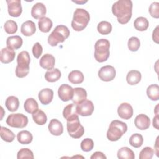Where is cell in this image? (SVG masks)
I'll return each mask as SVG.
<instances>
[{
  "mask_svg": "<svg viewBox=\"0 0 159 159\" xmlns=\"http://www.w3.org/2000/svg\"><path fill=\"white\" fill-rule=\"evenodd\" d=\"M17 65L16 68V75L18 78L26 76L29 72V65L30 58L29 53L27 51H22L17 57Z\"/></svg>",
  "mask_w": 159,
  "mask_h": 159,
  "instance_id": "obj_4",
  "label": "cell"
},
{
  "mask_svg": "<svg viewBox=\"0 0 159 159\" xmlns=\"http://www.w3.org/2000/svg\"><path fill=\"white\" fill-rule=\"evenodd\" d=\"M127 45L130 51L136 52L139 50L140 46V40L136 37H132L129 39Z\"/></svg>",
  "mask_w": 159,
  "mask_h": 159,
  "instance_id": "obj_39",
  "label": "cell"
},
{
  "mask_svg": "<svg viewBox=\"0 0 159 159\" xmlns=\"http://www.w3.org/2000/svg\"><path fill=\"white\" fill-rule=\"evenodd\" d=\"M15 55L14 50L7 47L1 49L0 52V60L2 63L7 64L14 60Z\"/></svg>",
  "mask_w": 159,
  "mask_h": 159,
  "instance_id": "obj_15",
  "label": "cell"
},
{
  "mask_svg": "<svg viewBox=\"0 0 159 159\" xmlns=\"http://www.w3.org/2000/svg\"><path fill=\"white\" fill-rule=\"evenodd\" d=\"M48 129L51 134L55 136L61 135L63 132V127L61 122L56 119H53L50 121Z\"/></svg>",
  "mask_w": 159,
  "mask_h": 159,
  "instance_id": "obj_16",
  "label": "cell"
},
{
  "mask_svg": "<svg viewBox=\"0 0 159 159\" xmlns=\"http://www.w3.org/2000/svg\"><path fill=\"white\" fill-rule=\"evenodd\" d=\"M6 124L12 127L24 128L28 124V118L22 114H11L7 117Z\"/></svg>",
  "mask_w": 159,
  "mask_h": 159,
  "instance_id": "obj_8",
  "label": "cell"
},
{
  "mask_svg": "<svg viewBox=\"0 0 159 159\" xmlns=\"http://www.w3.org/2000/svg\"><path fill=\"white\" fill-rule=\"evenodd\" d=\"M127 124L118 120H112L109 127L107 132V138L110 141H117L127 132Z\"/></svg>",
  "mask_w": 159,
  "mask_h": 159,
  "instance_id": "obj_3",
  "label": "cell"
},
{
  "mask_svg": "<svg viewBox=\"0 0 159 159\" xmlns=\"http://www.w3.org/2000/svg\"><path fill=\"white\" fill-rule=\"evenodd\" d=\"M46 12L47 10L45 6L42 2H37L32 7L31 15L34 19H40L44 17L46 14Z\"/></svg>",
  "mask_w": 159,
  "mask_h": 159,
  "instance_id": "obj_18",
  "label": "cell"
},
{
  "mask_svg": "<svg viewBox=\"0 0 159 159\" xmlns=\"http://www.w3.org/2000/svg\"><path fill=\"white\" fill-rule=\"evenodd\" d=\"M142 75L139 71L132 70L128 72L126 76V80L129 84L135 85L140 81Z\"/></svg>",
  "mask_w": 159,
  "mask_h": 159,
  "instance_id": "obj_24",
  "label": "cell"
},
{
  "mask_svg": "<svg viewBox=\"0 0 159 159\" xmlns=\"http://www.w3.org/2000/svg\"><path fill=\"white\" fill-rule=\"evenodd\" d=\"M24 106L25 111L29 114H33L34 112L39 109V105L37 102L32 98H28L25 101Z\"/></svg>",
  "mask_w": 159,
  "mask_h": 159,
  "instance_id": "obj_31",
  "label": "cell"
},
{
  "mask_svg": "<svg viewBox=\"0 0 159 159\" xmlns=\"http://www.w3.org/2000/svg\"><path fill=\"white\" fill-rule=\"evenodd\" d=\"M91 159H106V157L101 152H96L91 157Z\"/></svg>",
  "mask_w": 159,
  "mask_h": 159,
  "instance_id": "obj_45",
  "label": "cell"
},
{
  "mask_svg": "<svg viewBox=\"0 0 159 159\" xmlns=\"http://www.w3.org/2000/svg\"><path fill=\"white\" fill-rule=\"evenodd\" d=\"M40 65L42 68L46 70H52L53 68L55 63V57L49 53H46L43 55L39 61Z\"/></svg>",
  "mask_w": 159,
  "mask_h": 159,
  "instance_id": "obj_19",
  "label": "cell"
},
{
  "mask_svg": "<svg viewBox=\"0 0 159 159\" xmlns=\"http://www.w3.org/2000/svg\"><path fill=\"white\" fill-rule=\"evenodd\" d=\"M94 109V104L90 100L85 99L76 106V111L78 114L81 116H91Z\"/></svg>",
  "mask_w": 159,
  "mask_h": 159,
  "instance_id": "obj_9",
  "label": "cell"
},
{
  "mask_svg": "<svg viewBox=\"0 0 159 159\" xmlns=\"http://www.w3.org/2000/svg\"><path fill=\"white\" fill-rule=\"evenodd\" d=\"M117 157L119 159H134L135 158L134 152L129 147H124L120 148L117 152Z\"/></svg>",
  "mask_w": 159,
  "mask_h": 159,
  "instance_id": "obj_34",
  "label": "cell"
},
{
  "mask_svg": "<svg viewBox=\"0 0 159 159\" xmlns=\"http://www.w3.org/2000/svg\"><path fill=\"white\" fill-rule=\"evenodd\" d=\"M38 25L40 30L42 32H48L53 26V22L52 20L47 17H42L39 19L38 22Z\"/></svg>",
  "mask_w": 159,
  "mask_h": 159,
  "instance_id": "obj_26",
  "label": "cell"
},
{
  "mask_svg": "<svg viewBox=\"0 0 159 159\" xmlns=\"http://www.w3.org/2000/svg\"><path fill=\"white\" fill-rule=\"evenodd\" d=\"M134 25L136 30L139 31H144L148 29L149 22L147 18L144 17H139L134 20Z\"/></svg>",
  "mask_w": 159,
  "mask_h": 159,
  "instance_id": "obj_32",
  "label": "cell"
},
{
  "mask_svg": "<svg viewBox=\"0 0 159 159\" xmlns=\"http://www.w3.org/2000/svg\"><path fill=\"white\" fill-rule=\"evenodd\" d=\"M32 119L38 125H44L47 120V117L45 113L40 110L38 109L32 114Z\"/></svg>",
  "mask_w": 159,
  "mask_h": 159,
  "instance_id": "obj_33",
  "label": "cell"
},
{
  "mask_svg": "<svg viewBox=\"0 0 159 159\" xmlns=\"http://www.w3.org/2000/svg\"><path fill=\"white\" fill-rule=\"evenodd\" d=\"M67 131L74 139H79L83 135L84 129L80 124L78 116L67 120Z\"/></svg>",
  "mask_w": 159,
  "mask_h": 159,
  "instance_id": "obj_7",
  "label": "cell"
},
{
  "mask_svg": "<svg viewBox=\"0 0 159 159\" xmlns=\"http://www.w3.org/2000/svg\"><path fill=\"white\" fill-rule=\"evenodd\" d=\"M158 137L157 138V140H156V142H155V149H156V154L157 155L158 157Z\"/></svg>",
  "mask_w": 159,
  "mask_h": 159,
  "instance_id": "obj_48",
  "label": "cell"
},
{
  "mask_svg": "<svg viewBox=\"0 0 159 159\" xmlns=\"http://www.w3.org/2000/svg\"><path fill=\"white\" fill-rule=\"evenodd\" d=\"M7 9L9 14L14 17L20 16L22 13V8L20 0H7Z\"/></svg>",
  "mask_w": 159,
  "mask_h": 159,
  "instance_id": "obj_11",
  "label": "cell"
},
{
  "mask_svg": "<svg viewBox=\"0 0 159 159\" xmlns=\"http://www.w3.org/2000/svg\"><path fill=\"white\" fill-rule=\"evenodd\" d=\"M152 39L155 42L158 43V26H157L155 30L153 31Z\"/></svg>",
  "mask_w": 159,
  "mask_h": 159,
  "instance_id": "obj_46",
  "label": "cell"
},
{
  "mask_svg": "<svg viewBox=\"0 0 159 159\" xmlns=\"http://www.w3.org/2000/svg\"><path fill=\"white\" fill-rule=\"evenodd\" d=\"M133 108L132 106L127 102H123L119 105L117 109L119 116L124 119L128 120L133 116Z\"/></svg>",
  "mask_w": 159,
  "mask_h": 159,
  "instance_id": "obj_13",
  "label": "cell"
},
{
  "mask_svg": "<svg viewBox=\"0 0 159 159\" xmlns=\"http://www.w3.org/2000/svg\"><path fill=\"white\" fill-rule=\"evenodd\" d=\"M32 54L36 58H39L40 56L42 55L43 52V48L42 45L39 42H36L32 47Z\"/></svg>",
  "mask_w": 159,
  "mask_h": 159,
  "instance_id": "obj_44",
  "label": "cell"
},
{
  "mask_svg": "<svg viewBox=\"0 0 159 159\" xmlns=\"http://www.w3.org/2000/svg\"><path fill=\"white\" fill-rule=\"evenodd\" d=\"M0 135L1 139L6 142H12L15 139V134L9 129L5 127H1Z\"/></svg>",
  "mask_w": 159,
  "mask_h": 159,
  "instance_id": "obj_35",
  "label": "cell"
},
{
  "mask_svg": "<svg viewBox=\"0 0 159 159\" xmlns=\"http://www.w3.org/2000/svg\"><path fill=\"white\" fill-rule=\"evenodd\" d=\"M112 12L121 24H127L132 17V2L130 0H119L112 6Z\"/></svg>",
  "mask_w": 159,
  "mask_h": 159,
  "instance_id": "obj_1",
  "label": "cell"
},
{
  "mask_svg": "<svg viewBox=\"0 0 159 159\" xmlns=\"http://www.w3.org/2000/svg\"><path fill=\"white\" fill-rule=\"evenodd\" d=\"M17 139L20 144L27 145L32 142L33 140V136L29 131L22 130L18 132L17 135Z\"/></svg>",
  "mask_w": 159,
  "mask_h": 159,
  "instance_id": "obj_25",
  "label": "cell"
},
{
  "mask_svg": "<svg viewBox=\"0 0 159 159\" xmlns=\"http://www.w3.org/2000/svg\"><path fill=\"white\" fill-rule=\"evenodd\" d=\"M4 28L6 33L9 34H14L17 30V25L14 20H7L4 23Z\"/></svg>",
  "mask_w": 159,
  "mask_h": 159,
  "instance_id": "obj_38",
  "label": "cell"
},
{
  "mask_svg": "<svg viewBox=\"0 0 159 159\" xmlns=\"http://www.w3.org/2000/svg\"><path fill=\"white\" fill-rule=\"evenodd\" d=\"M76 104L71 103L65 107L63 111V116L66 120L78 116V114L76 111Z\"/></svg>",
  "mask_w": 159,
  "mask_h": 159,
  "instance_id": "obj_22",
  "label": "cell"
},
{
  "mask_svg": "<svg viewBox=\"0 0 159 159\" xmlns=\"http://www.w3.org/2000/svg\"><path fill=\"white\" fill-rule=\"evenodd\" d=\"M39 99L43 105L50 104L53 98V91L50 88H44L39 93Z\"/></svg>",
  "mask_w": 159,
  "mask_h": 159,
  "instance_id": "obj_17",
  "label": "cell"
},
{
  "mask_svg": "<svg viewBox=\"0 0 159 159\" xmlns=\"http://www.w3.org/2000/svg\"><path fill=\"white\" fill-rule=\"evenodd\" d=\"M134 124L137 129L143 130L149 128L150 125V120L147 115L140 114L136 116L134 120Z\"/></svg>",
  "mask_w": 159,
  "mask_h": 159,
  "instance_id": "obj_14",
  "label": "cell"
},
{
  "mask_svg": "<svg viewBox=\"0 0 159 159\" xmlns=\"http://www.w3.org/2000/svg\"><path fill=\"white\" fill-rule=\"evenodd\" d=\"M147 94L152 101H158L159 99V87L157 84H151L147 88Z\"/></svg>",
  "mask_w": 159,
  "mask_h": 159,
  "instance_id": "obj_30",
  "label": "cell"
},
{
  "mask_svg": "<svg viewBox=\"0 0 159 159\" xmlns=\"http://www.w3.org/2000/svg\"><path fill=\"white\" fill-rule=\"evenodd\" d=\"M70 35V30L64 25H57L48 37V43L51 46L57 45L63 42Z\"/></svg>",
  "mask_w": 159,
  "mask_h": 159,
  "instance_id": "obj_5",
  "label": "cell"
},
{
  "mask_svg": "<svg viewBox=\"0 0 159 159\" xmlns=\"http://www.w3.org/2000/svg\"><path fill=\"white\" fill-rule=\"evenodd\" d=\"M154 154L153 150L149 147L143 148L139 153L140 159H151Z\"/></svg>",
  "mask_w": 159,
  "mask_h": 159,
  "instance_id": "obj_42",
  "label": "cell"
},
{
  "mask_svg": "<svg viewBox=\"0 0 159 159\" xmlns=\"http://www.w3.org/2000/svg\"><path fill=\"white\" fill-rule=\"evenodd\" d=\"M112 25L107 21H101L97 26L98 31L102 35H107L112 31Z\"/></svg>",
  "mask_w": 159,
  "mask_h": 159,
  "instance_id": "obj_36",
  "label": "cell"
},
{
  "mask_svg": "<svg viewBox=\"0 0 159 159\" xmlns=\"http://www.w3.org/2000/svg\"><path fill=\"white\" fill-rule=\"evenodd\" d=\"M58 94L61 101L64 102L68 101L71 100L73 98V88L67 84H63L58 88Z\"/></svg>",
  "mask_w": 159,
  "mask_h": 159,
  "instance_id": "obj_12",
  "label": "cell"
},
{
  "mask_svg": "<svg viewBox=\"0 0 159 159\" xmlns=\"http://www.w3.org/2000/svg\"><path fill=\"white\" fill-rule=\"evenodd\" d=\"M153 126L157 130H158V114H155V116L153 119Z\"/></svg>",
  "mask_w": 159,
  "mask_h": 159,
  "instance_id": "obj_47",
  "label": "cell"
},
{
  "mask_svg": "<svg viewBox=\"0 0 159 159\" xmlns=\"http://www.w3.org/2000/svg\"><path fill=\"white\" fill-rule=\"evenodd\" d=\"M23 43L22 39L19 35L10 36L6 40L7 47L12 49H19L21 47Z\"/></svg>",
  "mask_w": 159,
  "mask_h": 159,
  "instance_id": "obj_23",
  "label": "cell"
},
{
  "mask_svg": "<svg viewBox=\"0 0 159 159\" xmlns=\"http://www.w3.org/2000/svg\"><path fill=\"white\" fill-rule=\"evenodd\" d=\"M94 147L93 140L90 138H86L81 142V148L84 152H89Z\"/></svg>",
  "mask_w": 159,
  "mask_h": 159,
  "instance_id": "obj_40",
  "label": "cell"
},
{
  "mask_svg": "<svg viewBox=\"0 0 159 159\" xmlns=\"http://www.w3.org/2000/svg\"><path fill=\"white\" fill-rule=\"evenodd\" d=\"M116 70L111 65H106L100 68L98 71V76L104 81H110L116 76Z\"/></svg>",
  "mask_w": 159,
  "mask_h": 159,
  "instance_id": "obj_10",
  "label": "cell"
},
{
  "mask_svg": "<svg viewBox=\"0 0 159 159\" xmlns=\"http://www.w3.org/2000/svg\"><path fill=\"white\" fill-rule=\"evenodd\" d=\"M110 43L106 39H101L96 41L94 45V58L99 63L106 61L109 57Z\"/></svg>",
  "mask_w": 159,
  "mask_h": 159,
  "instance_id": "obj_6",
  "label": "cell"
},
{
  "mask_svg": "<svg viewBox=\"0 0 159 159\" xmlns=\"http://www.w3.org/2000/svg\"><path fill=\"white\" fill-rule=\"evenodd\" d=\"M89 20L90 16L86 10L77 8L73 14L71 27L76 31H81L86 27Z\"/></svg>",
  "mask_w": 159,
  "mask_h": 159,
  "instance_id": "obj_2",
  "label": "cell"
},
{
  "mask_svg": "<svg viewBox=\"0 0 159 159\" xmlns=\"http://www.w3.org/2000/svg\"><path fill=\"white\" fill-rule=\"evenodd\" d=\"M68 80L73 84H80L84 81V75L79 70L71 71L68 76Z\"/></svg>",
  "mask_w": 159,
  "mask_h": 159,
  "instance_id": "obj_28",
  "label": "cell"
},
{
  "mask_svg": "<svg viewBox=\"0 0 159 159\" xmlns=\"http://www.w3.org/2000/svg\"><path fill=\"white\" fill-rule=\"evenodd\" d=\"M149 12L152 17L158 19L159 17V3L154 2L149 7Z\"/></svg>",
  "mask_w": 159,
  "mask_h": 159,
  "instance_id": "obj_43",
  "label": "cell"
},
{
  "mask_svg": "<svg viewBox=\"0 0 159 159\" xmlns=\"http://www.w3.org/2000/svg\"><path fill=\"white\" fill-rule=\"evenodd\" d=\"M20 31L21 33L25 36H31L36 31V27L35 23L30 20L24 22L21 25Z\"/></svg>",
  "mask_w": 159,
  "mask_h": 159,
  "instance_id": "obj_21",
  "label": "cell"
},
{
  "mask_svg": "<svg viewBox=\"0 0 159 159\" xmlns=\"http://www.w3.org/2000/svg\"><path fill=\"white\" fill-rule=\"evenodd\" d=\"M34 157L33 152L27 148H23L20 149L17 155V158L18 159L34 158Z\"/></svg>",
  "mask_w": 159,
  "mask_h": 159,
  "instance_id": "obj_41",
  "label": "cell"
},
{
  "mask_svg": "<svg viewBox=\"0 0 159 159\" xmlns=\"http://www.w3.org/2000/svg\"><path fill=\"white\" fill-rule=\"evenodd\" d=\"M143 139L142 135L138 133L132 135L129 139L130 145L135 148L140 147L143 144Z\"/></svg>",
  "mask_w": 159,
  "mask_h": 159,
  "instance_id": "obj_37",
  "label": "cell"
},
{
  "mask_svg": "<svg viewBox=\"0 0 159 159\" xmlns=\"http://www.w3.org/2000/svg\"><path fill=\"white\" fill-rule=\"evenodd\" d=\"M61 72L58 68H53L46 71L45 78L48 82H55L58 81L61 77Z\"/></svg>",
  "mask_w": 159,
  "mask_h": 159,
  "instance_id": "obj_29",
  "label": "cell"
},
{
  "mask_svg": "<svg viewBox=\"0 0 159 159\" xmlns=\"http://www.w3.org/2000/svg\"><path fill=\"white\" fill-rule=\"evenodd\" d=\"M86 98H87V93L84 88H73V95L71 100L74 104L77 105L79 103L86 99Z\"/></svg>",
  "mask_w": 159,
  "mask_h": 159,
  "instance_id": "obj_20",
  "label": "cell"
},
{
  "mask_svg": "<svg viewBox=\"0 0 159 159\" xmlns=\"http://www.w3.org/2000/svg\"><path fill=\"white\" fill-rule=\"evenodd\" d=\"M6 108L11 112H15L19 106V101L18 98L14 96H9L5 101Z\"/></svg>",
  "mask_w": 159,
  "mask_h": 159,
  "instance_id": "obj_27",
  "label": "cell"
}]
</instances>
